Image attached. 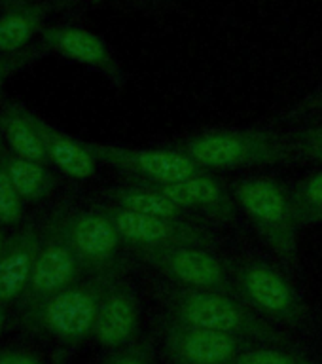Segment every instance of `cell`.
<instances>
[{"label": "cell", "instance_id": "obj_1", "mask_svg": "<svg viewBox=\"0 0 322 364\" xmlns=\"http://www.w3.org/2000/svg\"><path fill=\"white\" fill-rule=\"evenodd\" d=\"M114 277L118 275H87L44 300L17 307V323L31 334L59 346H80L93 338L102 294Z\"/></svg>", "mask_w": 322, "mask_h": 364}, {"label": "cell", "instance_id": "obj_2", "mask_svg": "<svg viewBox=\"0 0 322 364\" xmlns=\"http://www.w3.org/2000/svg\"><path fill=\"white\" fill-rule=\"evenodd\" d=\"M171 311L178 323L226 332L258 343L289 346V338L262 318L237 296L215 290L184 289L171 300Z\"/></svg>", "mask_w": 322, "mask_h": 364}, {"label": "cell", "instance_id": "obj_3", "mask_svg": "<svg viewBox=\"0 0 322 364\" xmlns=\"http://www.w3.org/2000/svg\"><path fill=\"white\" fill-rule=\"evenodd\" d=\"M235 201L252 220L264 241L284 262H294L301 224L296 216L292 193L272 178H247L235 186Z\"/></svg>", "mask_w": 322, "mask_h": 364}, {"label": "cell", "instance_id": "obj_4", "mask_svg": "<svg viewBox=\"0 0 322 364\" xmlns=\"http://www.w3.org/2000/svg\"><path fill=\"white\" fill-rule=\"evenodd\" d=\"M182 152L205 169H241L275 165L289 158V148L277 135L264 131H213L190 139Z\"/></svg>", "mask_w": 322, "mask_h": 364}, {"label": "cell", "instance_id": "obj_5", "mask_svg": "<svg viewBox=\"0 0 322 364\" xmlns=\"http://www.w3.org/2000/svg\"><path fill=\"white\" fill-rule=\"evenodd\" d=\"M57 215L68 245L84 264L87 275H118L124 267L119 255L124 241L99 207L80 209L59 205Z\"/></svg>", "mask_w": 322, "mask_h": 364}, {"label": "cell", "instance_id": "obj_6", "mask_svg": "<svg viewBox=\"0 0 322 364\" xmlns=\"http://www.w3.org/2000/svg\"><path fill=\"white\" fill-rule=\"evenodd\" d=\"M235 296L262 317L290 326H306L307 311L283 273L266 262H245L233 269Z\"/></svg>", "mask_w": 322, "mask_h": 364}, {"label": "cell", "instance_id": "obj_7", "mask_svg": "<svg viewBox=\"0 0 322 364\" xmlns=\"http://www.w3.org/2000/svg\"><path fill=\"white\" fill-rule=\"evenodd\" d=\"M87 277L84 264L63 233L57 207L42 220V237L28 289L17 307L31 306Z\"/></svg>", "mask_w": 322, "mask_h": 364}, {"label": "cell", "instance_id": "obj_8", "mask_svg": "<svg viewBox=\"0 0 322 364\" xmlns=\"http://www.w3.org/2000/svg\"><path fill=\"white\" fill-rule=\"evenodd\" d=\"M99 209L107 215L114 224L122 241L139 249H152V247H201L210 249L215 247V235L190 224L184 218H163L135 213L124 209L119 205H101Z\"/></svg>", "mask_w": 322, "mask_h": 364}, {"label": "cell", "instance_id": "obj_9", "mask_svg": "<svg viewBox=\"0 0 322 364\" xmlns=\"http://www.w3.org/2000/svg\"><path fill=\"white\" fill-rule=\"evenodd\" d=\"M93 158L114 169L129 175L133 181L178 182L198 175H207V169L175 150H144L125 148L102 142H85Z\"/></svg>", "mask_w": 322, "mask_h": 364}, {"label": "cell", "instance_id": "obj_10", "mask_svg": "<svg viewBox=\"0 0 322 364\" xmlns=\"http://www.w3.org/2000/svg\"><path fill=\"white\" fill-rule=\"evenodd\" d=\"M142 260L161 272L165 277L188 289L215 290L235 296L233 279H230L222 262L201 247H152L136 250Z\"/></svg>", "mask_w": 322, "mask_h": 364}, {"label": "cell", "instance_id": "obj_11", "mask_svg": "<svg viewBox=\"0 0 322 364\" xmlns=\"http://www.w3.org/2000/svg\"><path fill=\"white\" fill-rule=\"evenodd\" d=\"M250 346L239 336L199 328L175 318L165 328V351L176 364H233Z\"/></svg>", "mask_w": 322, "mask_h": 364}, {"label": "cell", "instance_id": "obj_12", "mask_svg": "<svg viewBox=\"0 0 322 364\" xmlns=\"http://www.w3.org/2000/svg\"><path fill=\"white\" fill-rule=\"evenodd\" d=\"M42 237V220L25 222L8 235L0 255V304H19L27 292Z\"/></svg>", "mask_w": 322, "mask_h": 364}, {"label": "cell", "instance_id": "obj_13", "mask_svg": "<svg viewBox=\"0 0 322 364\" xmlns=\"http://www.w3.org/2000/svg\"><path fill=\"white\" fill-rule=\"evenodd\" d=\"M139 301L129 284L114 277L102 294L97 313L93 338L107 349H119L129 346L139 332Z\"/></svg>", "mask_w": 322, "mask_h": 364}, {"label": "cell", "instance_id": "obj_14", "mask_svg": "<svg viewBox=\"0 0 322 364\" xmlns=\"http://www.w3.org/2000/svg\"><path fill=\"white\" fill-rule=\"evenodd\" d=\"M135 184L163 196L184 210H203L205 215L215 216V218L224 222L233 220L237 215L235 201L232 199V196L209 173L178 182L135 181Z\"/></svg>", "mask_w": 322, "mask_h": 364}, {"label": "cell", "instance_id": "obj_15", "mask_svg": "<svg viewBox=\"0 0 322 364\" xmlns=\"http://www.w3.org/2000/svg\"><path fill=\"white\" fill-rule=\"evenodd\" d=\"M40 44L44 46L48 53H55L68 61L97 68L107 74L108 78H118L116 63L104 42L85 28L70 27V25L45 27L40 34Z\"/></svg>", "mask_w": 322, "mask_h": 364}, {"label": "cell", "instance_id": "obj_16", "mask_svg": "<svg viewBox=\"0 0 322 364\" xmlns=\"http://www.w3.org/2000/svg\"><path fill=\"white\" fill-rule=\"evenodd\" d=\"M38 114L0 93V136L6 148L19 158L48 164L44 141L38 129Z\"/></svg>", "mask_w": 322, "mask_h": 364}, {"label": "cell", "instance_id": "obj_17", "mask_svg": "<svg viewBox=\"0 0 322 364\" xmlns=\"http://www.w3.org/2000/svg\"><path fill=\"white\" fill-rule=\"evenodd\" d=\"M40 135L44 141L48 164L73 178H90L95 175L97 159L90 152L87 144L74 136L63 133L48 119L36 118Z\"/></svg>", "mask_w": 322, "mask_h": 364}, {"label": "cell", "instance_id": "obj_18", "mask_svg": "<svg viewBox=\"0 0 322 364\" xmlns=\"http://www.w3.org/2000/svg\"><path fill=\"white\" fill-rule=\"evenodd\" d=\"M50 10L44 6L6 8L0 16V51H19L33 44L34 36L45 28Z\"/></svg>", "mask_w": 322, "mask_h": 364}, {"label": "cell", "instance_id": "obj_19", "mask_svg": "<svg viewBox=\"0 0 322 364\" xmlns=\"http://www.w3.org/2000/svg\"><path fill=\"white\" fill-rule=\"evenodd\" d=\"M8 167H10L14 186L25 205L44 203L55 192L59 181L50 169V164L19 158L8 150Z\"/></svg>", "mask_w": 322, "mask_h": 364}, {"label": "cell", "instance_id": "obj_20", "mask_svg": "<svg viewBox=\"0 0 322 364\" xmlns=\"http://www.w3.org/2000/svg\"><path fill=\"white\" fill-rule=\"evenodd\" d=\"M107 198L114 205L135 210V213H142V215L163 216V218H184V209H181L178 205H175L163 196H159V193L152 192V190H148L144 186H139V184L110 188L107 192Z\"/></svg>", "mask_w": 322, "mask_h": 364}, {"label": "cell", "instance_id": "obj_21", "mask_svg": "<svg viewBox=\"0 0 322 364\" xmlns=\"http://www.w3.org/2000/svg\"><path fill=\"white\" fill-rule=\"evenodd\" d=\"M23 216H25V203L11 181L10 167H8V148L0 136V224L6 228H16L23 224Z\"/></svg>", "mask_w": 322, "mask_h": 364}, {"label": "cell", "instance_id": "obj_22", "mask_svg": "<svg viewBox=\"0 0 322 364\" xmlns=\"http://www.w3.org/2000/svg\"><path fill=\"white\" fill-rule=\"evenodd\" d=\"M290 193L301 226L322 222V171L304 178Z\"/></svg>", "mask_w": 322, "mask_h": 364}, {"label": "cell", "instance_id": "obj_23", "mask_svg": "<svg viewBox=\"0 0 322 364\" xmlns=\"http://www.w3.org/2000/svg\"><path fill=\"white\" fill-rule=\"evenodd\" d=\"M233 364H317L301 353L290 351L284 346L266 343L264 347L250 346L245 349Z\"/></svg>", "mask_w": 322, "mask_h": 364}, {"label": "cell", "instance_id": "obj_24", "mask_svg": "<svg viewBox=\"0 0 322 364\" xmlns=\"http://www.w3.org/2000/svg\"><path fill=\"white\" fill-rule=\"evenodd\" d=\"M45 53H48V50L40 42L31 44L28 48L19 51H0V90H2L6 80L21 73L23 68L31 67L33 63L40 61Z\"/></svg>", "mask_w": 322, "mask_h": 364}, {"label": "cell", "instance_id": "obj_25", "mask_svg": "<svg viewBox=\"0 0 322 364\" xmlns=\"http://www.w3.org/2000/svg\"><path fill=\"white\" fill-rule=\"evenodd\" d=\"M0 364H48L45 357L33 346L0 343Z\"/></svg>", "mask_w": 322, "mask_h": 364}, {"label": "cell", "instance_id": "obj_26", "mask_svg": "<svg viewBox=\"0 0 322 364\" xmlns=\"http://www.w3.org/2000/svg\"><path fill=\"white\" fill-rule=\"evenodd\" d=\"M104 364H156L152 353L142 343H129V346L114 349Z\"/></svg>", "mask_w": 322, "mask_h": 364}, {"label": "cell", "instance_id": "obj_27", "mask_svg": "<svg viewBox=\"0 0 322 364\" xmlns=\"http://www.w3.org/2000/svg\"><path fill=\"white\" fill-rule=\"evenodd\" d=\"M298 142L300 148L311 158H321L322 156V127H311V129L300 131L298 133Z\"/></svg>", "mask_w": 322, "mask_h": 364}, {"label": "cell", "instance_id": "obj_28", "mask_svg": "<svg viewBox=\"0 0 322 364\" xmlns=\"http://www.w3.org/2000/svg\"><path fill=\"white\" fill-rule=\"evenodd\" d=\"M74 0H0V8H16V6H44L48 10L59 6L73 4Z\"/></svg>", "mask_w": 322, "mask_h": 364}, {"label": "cell", "instance_id": "obj_29", "mask_svg": "<svg viewBox=\"0 0 322 364\" xmlns=\"http://www.w3.org/2000/svg\"><path fill=\"white\" fill-rule=\"evenodd\" d=\"M6 307L4 304H0V338L4 334V328H6V323H8V313H6Z\"/></svg>", "mask_w": 322, "mask_h": 364}, {"label": "cell", "instance_id": "obj_30", "mask_svg": "<svg viewBox=\"0 0 322 364\" xmlns=\"http://www.w3.org/2000/svg\"><path fill=\"white\" fill-rule=\"evenodd\" d=\"M6 241H8V235H6V226H2V224H0V255H2V250H4Z\"/></svg>", "mask_w": 322, "mask_h": 364}, {"label": "cell", "instance_id": "obj_31", "mask_svg": "<svg viewBox=\"0 0 322 364\" xmlns=\"http://www.w3.org/2000/svg\"><path fill=\"white\" fill-rule=\"evenodd\" d=\"M317 107L322 108V97H318V101H317Z\"/></svg>", "mask_w": 322, "mask_h": 364}, {"label": "cell", "instance_id": "obj_32", "mask_svg": "<svg viewBox=\"0 0 322 364\" xmlns=\"http://www.w3.org/2000/svg\"><path fill=\"white\" fill-rule=\"evenodd\" d=\"M317 161H321V164H322V156H321V158H317Z\"/></svg>", "mask_w": 322, "mask_h": 364}]
</instances>
